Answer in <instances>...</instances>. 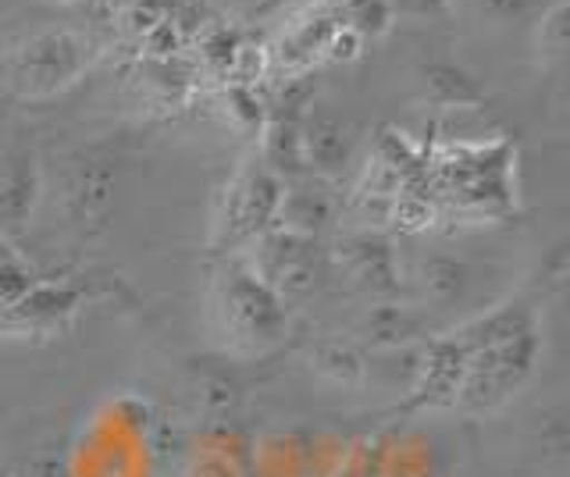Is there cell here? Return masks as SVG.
<instances>
[{
    "label": "cell",
    "instance_id": "obj_1",
    "mask_svg": "<svg viewBox=\"0 0 570 477\" xmlns=\"http://www.w3.org/2000/svg\"><path fill=\"white\" fill-rule=\"evenodd\" d=\"M86 64V43L82 37L68 29L36 32L14 54V79L29 90H53L68 82Z\"/></svg>",
    "mask_w": 570,
    "mask_h": 477
},
{
    "label": "cell",
    "instance_id": "obj_2",
    "mask_svg": "<svg viewBox=\"0 0 570 477\" xmlns=\"http://www.w3.org/2000/svg\"><path fill=\"white\" fill-rule=\"evenodd\" d=\"M350 11V29L356 32L361 40H374V37H385L389 26L396 22V14H392V8L385 4V0H353V4L346 8Z\"/></svg>",
    "mask_w": 570,
    "mask_h": 477
},
{
    "label": "cell",
    "instance_id": "obj_3",
    "mask_svg": "<svg viewBox=\"0 0 570 477\" xmlns=\"http://www.w3.org/2000/svg\"><path fill=\"white\" fill-rule=\"evenodd\" d=\"M428 82H432V90L439 97H450V100H471L474 97L471 79L453 64H432L428 68Z\"/></svg>",
    "mask_w": 570,
    "mask_h": 477
},
{
    "label": "cell",
    "instance_id": "obj_4",
    "mask_svg": "<svg viewBox=\"0 0 570 477\" xmlns=\"http://www.w3.org/2000/svg\"><path fill=\"white\" fill-rule=\"evenodd\" d=\"M396 19H424V22H439L453 14V0H385Z\"/></svg>",
    "mask_w": 570,
    "mask_h": 477
},
{
    "label": "cell",
    "instance_id": "obj_5",
    "mask_svg": "<svg viewBox=\"0 0 570 477\" xmlns=\"http://www.w3.org/2000/svg\"><path fill=\"white\" fill-rule=\"evenodd\" d=\"M539 43H542L546 54H563V47H567V0H557V4L542 14Z\"/></svg>",
    "mask_w": 570,
    "mask_h": 477
},
{
    "label": "cell",
    "instance_id": "obj_6",
    "mask_svg": "<svg viewBox=\"0 0 570 477\" xmlns=\"http://www.w3.org/2000/svg\"><path fill=\"white\" fill-rule=\"evenodd\" d=\"M361 37H356V32L350 29V26H343L338 22L335 26V32L328 37V43H325V58L328 61H353L356 54H361Z\"/></svg>",
    "mask_w": 570,
    "mask_h": 477
},
{
    "label": "cell",
    "instance_id": "obj_7",
    "mask_svg": "<svg viewBox=\"0 0 570 477\" xmlns=\"http://www.w3.org/2000/svg\"><path fill=\"white\" fill-rule=\"evenodd\" d=\"M474 4L485 14H492V19H521L531 8V0H474Z\"/></svg>",
    "mask_w": 570,
    "mask_h": 477
},
{
    "label": "cell",
    "instance_id": "obj_8",
    "mask_svg": "<svg viewBox=\"0 0 570 477\" xmlns=\"http://www.w3.org/2000/svg\"><path fill=\"white\" fill-rule=\"evenodd\" d=\"M285 4H289V0H249V14H254V19H272Z\"/></svg>",
    "mask_w": 570,
    "mask_h": 477
},
{
    "label": "cell",
    "instance_id": "obj_9",
    "mask_svg": "<svg viewBox=\"0 0 570 477\" xmlns=\"http://www.w3.org/2000/svg\"><path fill=\"white\" fill-rule=\"evenodd\" d=\"M321 4H328V8H350L353 0H321Z\"/></svg>",
    "mask_w": 570,
    "mask_h": 477
}]
</instances>
